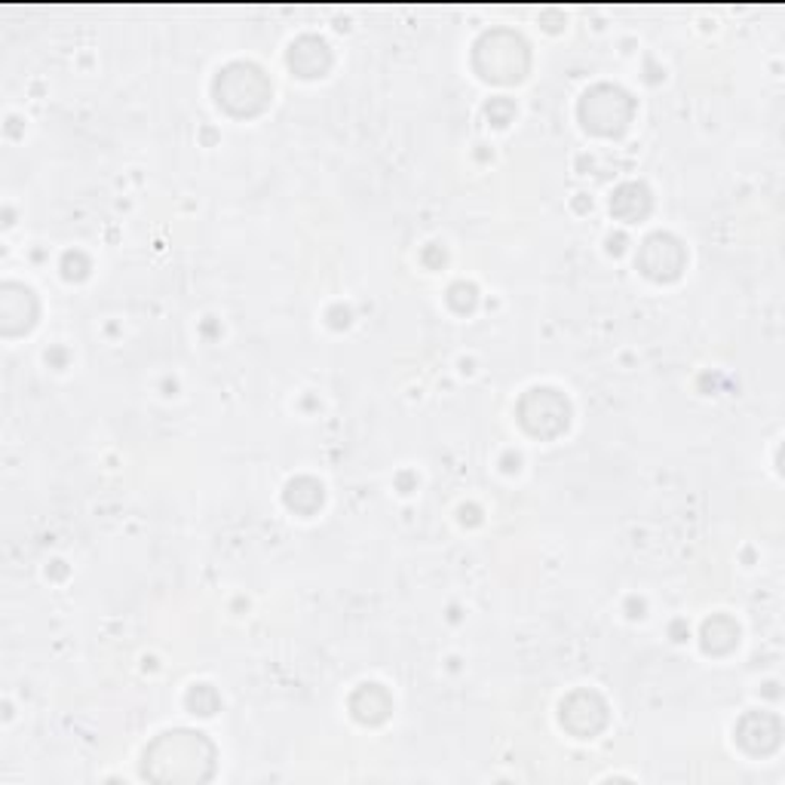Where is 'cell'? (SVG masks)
Instances as JSON below:
<instances>
[{"instance_id": "cell-5", "label": "cell", "mask_w": 785, "mask_h": 785, "mask_svg": "<svg viewBox=\"0 0 785 785\" xmlns=\"http://www.w3.org/2000/svg\"><path fill=\"white\" fill-rule=\"evenodd\" d=\"M614 212L623 219H635V215H645L648 212V190L641 185H626L614 197Z\"/></svg>"}, {"instance_id": "cell-1", "label": "cell", "mask_w": 785, "mask_h": 785, "mask_svg": "<svg viewBox=\"0 0 785 785\" xmlns=\"http://www.w3.org/2000/svg\"><path fill=\"white\" fill-rule=\"evenodd\" d=\"M145 773L157 783H200L212 776V746L203 734L175 731L145 755Z\"/></svg>"}, {"instance_id": "cell-2", "label": "cell", "mask_w": 785, "mask_h": 785, "mask_svg": "<svg viewBox=\"0 0 785 785\" xmlns=\"http://www.w3.org/2000/svg\"><path fill=\"white\" fill-rule=\"evenodd\" d=\"M562 724L577 736H593L605 727V702L596 694H574L562 706Z\"/></svg>"}, {"instance_id": "cell-4", "label": "cell", "mask_w": 785, "mask_h": 785, "mask_svg": "<svg viewBox=\"0 0 785 785\" xmlns=\"http://www.w3.org/2000/svg\"><path fill=\"white\" fill-rule=\"evenodd\" d=\"M736 736H739V743L749 751H755V755H768V751L780 746V721L773 715H764V712H761V715L755 712V715L743 718Z\"/></svg>"}, {"instance_id": "cell-3", "label": "cell", "mask_w": 785, "mask_h": 785, "mask_svg": "<svg viewBox=\"0 0 785 785\" xmlns=\"http://www.w3.org/2000/svg\"><path fill=\"white\" fill-rule=\"evenodd\" d=\"M682 264V246L672 237H650L648 242H645L641 267H645V274H650L653 279H672V276H678Z\"/></svg>"}]
</instances>
